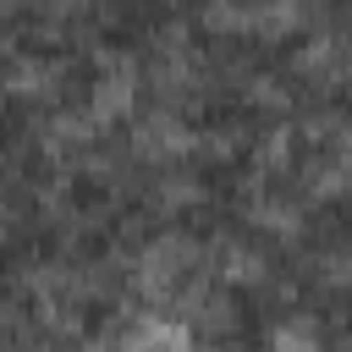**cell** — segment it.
<instances>
[{
  "label": "cell",
  "mask_w": 352,
  "mask_h": 352,
  "mask_svg": "<svg viewBox=\"0 0 352 352\" xmlns=\"http://www.w3.org/2000/svg\"><path fill=\"white\" fill-rule=\"evenodd\" d=\"M275 346H280V352H314L319 341H314V324H302V319H297V324H286V330L275 336Z\"/></svg>",
  "instance_id": "1"
},
{
  "label": "cell",
  "mask_w": 352,
  "mask_h": 352,
  "mask_svg": "<svg viewBox=\"0 0 352 352\" xmlns=\"http://www.w3.org/2000/svg\"><path fill=\"white\" fill-rule=\"evenodd\" d=\"M88 352H104V346H88Z\"/></svg>",
  "instance_id": "2"
}]
</instances>
